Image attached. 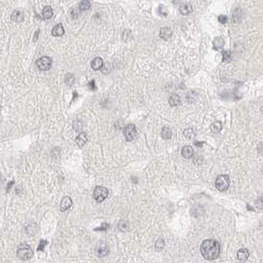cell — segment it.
<instances>
[{"instance_id":"cell-8","label":"cell","mask_w":263,"mask_h":263,"mask_svg":"<svg viewBox=\"0 0 263 263\" xmlns=\"http://www.w3.org/2000/svg\"><path fill=\"white\" fill-rule=\"evenodd\" d=\"M63 34H65V29H63L62 24H58L52 30V35L55 37H61Z\"/></svg>"},{"instance_id":"cell-10","label":"cell","mask_w":263,"mask_h":263,"mask_svg":"<svg viewBox=\"0 0 263 263\" xmlns=\"http://www.w3.org/2000/svg\"><path fill=\"white\" fill-rule=\"evenodd\" d=\"M168 103L171 107H177L181 103V99L177 94H173V95L170 96V98L168 99Z\"/></svg>"},{"instance_id":"cell-15","label":"cell","mask_w":263,"mask_h":263,"mask_svg":"<svg viewBox=\"0 0 263 263\" xmlns=\"http://www.w3.org/2000/svg\"><path fill=\"white\" fill-rule=\"evenodd\" d=\"M75 141H76V144L79 146H83L86 144V141H87V135H86L85 133H80L77 136Z\"/></svg>"},{"instance_id":"cell-29","label":"cell","mask_w":263,"mask_h":263,"mask_svg":"<svg viewBox=\"0 0 263 263\" xmlns=\"http://www.w3.org/2000/svg\"><path fill=\"white\" fill-rule=\"evenodd\" d=\"M223 55H224V61H228V59L231 58L230 52H223Z\"/></svg>"},{"instance_id":"cell-16","label":"cell","mask_w":263,"mask_h":263,"mask_svg":"<svg viewBox=\"0 0 263 263\" xmlns=\"http://www.w3.org/2000/svg\"><path fill=\"white\" fill-rule=\"evenodd\" d=\"M248 256H249V252L246 248H241L238 251V258L239 260H241V261L246 260V259L248 258Z\"/></svg>"},{"instance_id":"cell-20","label":"cell","mask_w":263,"mask_h":263,"mask_svg":"<svg viewBox=\"0 0 263 263\" xmlns=\"http://www.w3.org/2000/svg\"><path fill=\"white\" fill-rule=\"evenodd\" d=\"M241 15H242L241 10H240L239 8L235 9L234 14H232V21H234L235 23H238V22L240 20V18H241Z\"/></svg>"},{"instance_id":"cell-14","label":"cell","mask_w":263,"mask_h":263,"mask_svg":"<svg viewBox=\"0 0 263 263\" xmlns=\"http://www.w3.org/2000/svg\"><path fill=\"white\" fill-rule=\"evenodd\" d=\"M96 252L98 253V255L100 257H103V256H105V255H107L109 253V250L107 248V246L105 245L104 243H100V246H97Z\"/></svg>"},{"instance_id":"cell-1","label":"cell","mask_w":263,"mask_h":263,"mask_svg":"<svg viewBox=\"0 0 263 263\" xmlns=\"http://www.w3.org/2000/svg\"><path fill=\"white\" fill-rule=\"evenodd\" d=\"M203 257L207 260H214L219 257L221 247L218 241L214 239H206L203 241L200 247Z\"/></svg>"},{"instance_id":"cell-4","label":"cell","mask_w":263,"mask_h":263,"mask_svg":"<svg viewBox=\"0 0 263 263\" xmlns=\"http://www.w3.org/2000/svg\"><path fill=\"white\" fill-rule=\"evenodd\" d=\"M108 194H109V191H108L107 188L102 187V186H98L94 189L93 197L98 203H101L108 197Z\"/></svg>"},{"instance_id":"cell-27","label":"cell","mask_w":263,"mask_h":263,"mask_svg":"<svg viewBox=\"0 0 263 263\" xmlns=\"http://www.w3.org/2000/svg\"><path fill=\"white\" fill-rule=\"evenodd\" d=\"M45 245H47V241H46V240L42 239V240H41L40 244H39V246H38V250H43Z\"/></svg>"},{"instance_id":"cell-11","label":"cell","mask_w":263,"mask_h":263,"mask_svg":"<svg viewBox=\"0 0 263 263\" xmlns=\"http://www.w3.org/2000/svg\"><path fill=\"white\" fill-rule=\"evenodd\" d=\"M11 19H12L14 22L20 23V22L23 21L24 15H23V13H22L20 10H15V11H13L12 15H11Z\"/></svg>"},{"instance_id":"cell-24","label":"cell","mask_w":263,"mask_h":263,"mask_svg":"<svg viewBox=\"0 0 263 263\" xmlns=\"http://www.w3.org/2000/svg\"><path fill=\"white\" fill-rule=\"evenodd\" d=\"M183 134H184V136H185L187 138H192L194 137V132H193L192 129H187V130H185Z\"/></svg>"},{"instance_id":"cell-28","label":"cell","mask_w":263,"mask_h":263,"mask_svg":"<svg viewBox=\"0 0 263 263\" xmlns=\"http://www.w3.org/2000/svg\"><path fill=\"white\" fill-rule=\"evenodd\" d=\"M108 227H109V225L106 224V223H104V224H102V225H101L100 228H95V231H106Z\"/></svg>"},{"instance_id":"cell-17","label":"cell","mask_w":263,"mask_h":263,"mask_svg":"<svg viewBox=\"0 0 263 263\" xmlns=\"http://www.w3.org/2000/svg\"><path fill=\"white\" fill-rule=\"evenodd\" d=\"M52 17V9L51 6H46L43 9V18L45 20H48V19H51Z\"/></svg>"},{"instance_id":"cell-25","label":"cell","mask_w":263,"mask_h":263,"mask_svg":"<svg viewBox=\"0 0 263 263\" xmlns=\"http://www.w3.org/2000/svg\"><path fill=\"white\" fill-rule=\"evenodd\" d=\"M164 247V241L162 239H158L155 243V249L156 250H161Z\"/></svg>"},{"instance_id":"cell-21","label":"cell","mask_w":263,"mask_h":263,"mask_svg":"<svg viewBox=\"0 0 263 263\" xmlns=\"http://www.w3.org/2000/svg\"><path fill=\"white\" fill-rule=\"evenodd\" d=\"M221 127L223 126H221V122H215V123L212 124L211 130H212L213 133H219V132H221Z\"/></svg>"},{"instance_id":"cell-26","label":"cell","mask_w":263,"mask_h":263,"mask_svg":"<svg viewBox=\"0 0 263 263\" xmlns=\"http://www.w3.org/2000/svg\"><path fill=\"white\" fill-rule=\"evenodd\" d=\"M219 22H221V24H225L228 22V17L225 16V15H221V16H219Z\"/></svg>"},{"instance_id":"cell-23","label":"cell","mask_w":263,"mask_h":263,"mask_svg":"<svg viewBox=\"0 0 263 263\" xmlns=\"http://www.w3.org/2000/svg\"><path fill=\"white\" fill-rule=\"evenodd\" d=\"M65 82H66L67 85H72L73 82H74V76H73V74H71V73L66 74V76H65Z\"/></svg>"},{"instance_id":"cell-19","label":"cell","mask_w":263,"mask_h":263,"mask_svg":"<svg viewBox=\"0 0 263 263\" xmlns=\"http://www.w3.org/2000/svg\"><path fill=\"white\" fill-rule=\"evenodd\" d=\"M171 130L169 129L168 127H164L162 128V131H161V137H162L163 138H166V140H168V138H171Z\"/></svg>"},{"instance_id":"cell-3","label":"cell","mask_w":263,"mask_h":263,"mask_svg":"<svg viewBox=\"0 0 263 263\" xmlns=\"http://www.w3.org/2000/svg\"><path fill=\"white\" fill-rule=\"evenodd\" d=\"M215 186L216 188L221 192L228 190V188L230 187V178L228 175H220L218 176L216 181H215Z\"/></svg>"},{"instance_id":"cell-6","label":"cell","mask_w":263,"mask_h":263,"mask_svg":"<svg viewBox=\"0 0 263 263\" xmlns=\"http://www.w3.org/2000/svg\"><path fill=\"white\" fill-rule=\"evenodd\" d=\"M52 58H50V56H42L41 58H39L38 61L36 62V65L37 66L39 67L40 70H48L51 68L52 66Z\"/></svg>"},{"instance_id":"cell-9","label":"cell","mask_w":263,"mask_h":263,"mask_svg":"<svg viewBox=\"0 0 263 263\" xmlns=\"http://www.w3.org/2000/svg\"><path fill=\"white\" fill-rule=\"evenodd\" d=\"M159 36H160L161 39H163V40H168V39H170L171 36H172V31H171V29H170V28H168V27L162 28V29L160 30V32H159Z\"/></svg>"},{"instance_id":"cell-7","label":"cell","mask_w":263,"mask_h":263,"mask_svg":"<svg viewBox=\"0 0 263 263\" xmlns=\"http://www.w3.org/2000/svg\"><path fill=\"white\" fill-rule=\"evenodd\" d=\"M72 206V200L70 197H63L61 202V211H66Z\"/></svg>"},{"instance_id":"cell-18","label":"cell","mask_w":263,"mask_h":263,"mask_svg":"<svg viewBox=\"0 0 263 263\" xmlns=\"http://www.w3.org/2000/svg\"><path fill=\"white\" fill-rule=\"evenodd\" d=\"M180 12H181L182 15H188L190 14L191 12H192V6H191L190 4H184L182 5L181 7H180Z\"/></svg>"},{"instance_id":"cell-13","label":"cell","mask_w":263,"mask_h":263,"mask_svg":"<svg viewBox=\"0 0 263 263\" xmlns=\"http://www.w3.org/2000/svg\"><path fill=\"white\" fill-rule=\"evenodd\" d=\"M181 153H182L183 157H185V158H190V157H192L194 151H193V148H191V146L186 145L182 148Z\"/></svg>"},{"instance_id":"cell-22","label":"cell","mask_w":263,"mask_h":263,"mask_svg":"<svg viewBox=\"0 0 263 263\" xmlns=\"http://www.w3.org/2000/svg\"><path fill=\"white\" fill-rule=\"evenodd\" d=\"M90 8V2L88 0H82V1L79 3V9L81 11H85V10H88Z\"/></svg>"},{"instance_id":"cell-5","label":"cell","mask_w":263,"mask_h":263,"mask_svg":"<svg viewBox=\"0 0 263 263\" xmlns=\"http://www.w3.org/2000/svg\"><path fill=\"white\" fill-rule=\"evenodd\" d=\"M123 133L126 140L128 141H132L137 138V128L133 124H129V125H127L124 128Z\"/></svg>"},{"instance_id":"cell-2","label":"cell","mask_w":263,"mask_h":263,"mask_svg":"<svg viewBox=\"0 0 263 263\" xmlns=\"http://www.w3.org/2000/svg\"><path fill=\"white\" fill-rule=\"evenodd\" d=\"M17 255L22 260H28L33 256L31 246H29L28 244H21L17 249Z\"/></svg>"},{"instance_id":"cell-30","label":"cell","mask_w":263,"mask_h":263,"mask_svg":"<svg viewBox=\"0 0 263 263\" xmlns=\"http://www.w3.org/2000/svg\"><path fill=\"white\" fill-rule=\"evenodd\" d=\"M262 112H263V108H262Z\"/></svg>"},{"instance_id":"cell-12","label":"cell","mask_w":263,"mask_h":263,"mask_svg":"<svg viewBox=\"0 0 263 263\" xmlns=\"http://www.w3.org/2000/svg\"><path fill=\"white\" fill-rule=\"evenodd\" d=\"M103 66V61L101 58H95L91 62V67L94 70H99Z\"/></svg>"}]
</instances>
